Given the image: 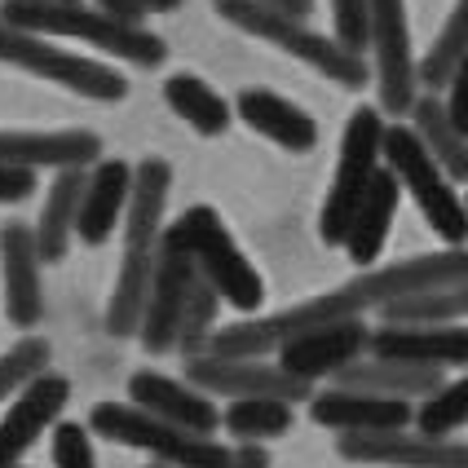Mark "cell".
Segmentation results:
<instances>
[{
  "label": "cell",
  "instance_id": "1",
  "mask_svg": "<svg viewBox=\"0 0 468 468\" xmlns=\"http://www.w3.org/2000/svg\"><path fill=\"white\" fill-rule=\"evenodd\" d=\"M468 279V252L464 248H446L433 257H411L385 265V270H367L363 279L336 287L327 296H314L301 301L283 314H270V318H248V323H230L208 340V354L217 358H261L270 349H283L292 336L323 327V323H340V318H358L371 305H393L402 296H416V292H433V287H451Z\"/></svg>",
  "mask_w": 468,
  "mask_h": 468
},
{
  "label": "cell",
  "instance_id": "2",
  "mask_svg": "<svg viewBox=\"0 0 468 468\" xmlns=\"http://www.w3.org/2000/svg\"><path fill=\"white\" fill-rule=\"evenodd\" d=\"M168 186L173 173L164 159H146L133 168V195L124 212V261H120V279L106 305V332L111 336H137L142 310L151 296V274L159 261V239H164V204H168Z\"/></svg>",
  "mask_w": 468,
  "mask_h": 468
},
{
  "label": "cell",
  "instance_id": "3",
  "mask_svg": "<svg viewBox=\"0 0 468 468\" xmlns=\"http://www.w3.org/2000/svg\"><path fill=\"white\" fill-rule=\"evenodd\" d=\"M0 23L31 31V36H67L84 40L93 49L115 53L133 67H159L168 58V45L146 27L120 23L102 9H84L80 0H0Z\"/></svg>",
  "mask_w": 468,
  "mask_h": 468
},
{
  "label": "cell",
  "instance_id": "4",
  "mask_svg": "<svg viewBox=\"0 0 468 468\" xmlns=\"http://www.w3.org/2000/svg\"><path fill=\"white\" fill-rule=\"evenodd\" d=\"M212 5H217V14H221L226 23H234L239 31H248V36H257V40L279 45L283 53H292V58H301L305 67H314L318 76L336 80L340 89H363L367 84L363 58L340 49L336 40L323 36V31H310L305 18H292V14L265 5V0H212Z\"/></svg>",
  "mask_w": 468,
  "mask_h": 468
},
{
  "label": "cell",
  "instance_id": "5",
  "mask_svg": "<svg viewBox=\"0 0 468 468\" xmlns=\"http://www.w3.org/2000/svg\"><path fill=\"white\" fill-rule=\"evenodd\" d=\"M89 429L102 433L106 442L146 451V455H155V464L168 468H226V460H230V451L221 442L195 438V433H186L168 420H155L133 402H98L89 416Z\"/></svg>",
  "mask_w": 468,
  "mask_h": 468
},
{
  "label": "cell",
  "instance_id": "6",
  "mask_svg": "<svg viewBox=\"0 0 468 468\" xmlns=\"http://www.w3.org/2000/svg\"><path fill=\"white\" fill-rule=\"evenodd\" d=\"M380 155H385V120H380V111L358 106V111L349 115V124H345L336 182L327 190V204H323V217H318L323 243H345V239H349L354 217L363 208L367 186L380 173Z\"/></svg>",
  "mask_w": 468,
  "mask_h": 468
},
{
  "label": "cell",
  "instance_id": "7",
  "mask_svg": "<svg viewBox=\"0 0 468 468\" xmlns=\"http://www.w3.org/2000/svg\"><path fill=\"white\" fill-rule=\"evenodd\" d=\"M385 159H389V173L398 177V186L411 190V199L424 212V221L442 234L446 243H468L464 199L455 195V186L442 173V164L424 151L416 129H402V124L385 129Z\"/></svg>",
  "mask_w": 468,
  "mask_h": 468
},
{
  "label": "cell",
  "instance_id": "8",
  "mask_svg": "<svg viewBox=\"0 0 468 468\" xmlns=\"http://www.w3.org/2000/svg\"><path fill=\"white\" fill-rule=\"evenodd\" d=\"M0 62L18 67V71H31L40 80H53L62 89H71L89 102H120L129 93V80L120 71H111L93 58H80V53H67L49 45L45 36H31V31H18V27L0 23Z\"/></svg>",
  "mask_w": 468,
  "mask_h": 468
},
{
  "label": "cell",
  "instance_id": "9",
  "mask_svg": "<svg viewBox=\"0 0 468 468\" xmlns=\"http://www.w3.org/2000/svg\"><path fill=\"white\" fill-rule=\"evenodd\" d=\"M177 221H182L186 243H190V252H195L199 274L221 292V301L234 305V310H243V314L261 310V301H265V283H261L257 265L239 252V243H234L230 230L221 226V217L199 204V208H186Z\"/></svg>",
  "mask_w": 468,
  "mask_h": 468
},
{
  "label": "cell",
  "instance_id": "10",
  "mask_svg": "<svg viewBox=\"0 0 468 468\" xmlns=\"http://www.w3.org/2000/svg\"><path fill=\"white\" fill-rule=\"evenodd\" d=\"M199 279V265H195V252L186 243L182 221L164 226V239H159V261L155 274H151V296H146V310H142V327L137 336L151 354H164L177 345V327H182L186 301H190V287Z\"/></svg>",
  "mask_w": 468,
  "mask_h": 468
},
{
  "label": "cell",
  "instance_id": "11",
  "mask_svg": "<svg viewBox=\"0 0 468 468\" xmlns=\"http://www.w3.org/2000/svg\"><path fill=\"white\" fill-rule=\"evenodd\" d=\"M186 385L199 393H221V398H279V402H310L314 389L296 380L283 367H270L261 358H217V354H195L186 358Z\"/></svg>",
  "mask_w": 468,
  "mask_h": 468
},
{
  "label": "cell",
  "instance_id": "12",
  "mask_svg": "<svg viewBox=\"0 0 468 468\" xmlns=\"http://www.w3.org/2000/svg\"><path fill=\"white\" fill-rule=\"evenodd\" d=\"M371 45H376L380 106L411 111L420 76L411 58V31H407V0H371Z\"/></svg>",
  "mask_w": 468,
  "mask_h": 468
},
{
  "label": "cell",
  "instance_id": "13",
  "mask_svg": "<svg viewBox=\"0 0 468 468\" xmlns=\"http://www.w3.org/2000/svg\"><path fill=\"white\" fill-rule=\"evenodd\" d=\"M336 451L349 464H389V468H468V446L385 429V433H340Z\"/></svg>",
  "mask_w": 468,
  "mask_h": 468
},
{
  "label": "cell",
  "instance_id": "14",
  "mask_svg": "<svg viewBox=\"0 0 468 468\" xmlns=\"http://www.w3.org/2000/svg\"><path fill=\"white\" fill-rule=\"evenodd\" d=\"M363 349H371V332H367L363 318H340V323H323L310 327L301 336H292L279 349V367L292 371L296 380H323V376H336L349 363L363 358Z\"/></svg>",
  "mask_w": 468,
  "mask_h": 468
},
{
  "label": "cell",
  "instance_id": "15",
  "mask_svg": "<svg viewBox=\"0 0 468 468\" xmlns=\"http://www.w3.org/2000/svg\"><path fill=\"white\" fill-rule=\"evenodd\" d=\"M0 274H5V318L14 327H36L45 314L40 287V243L23 221H9L0 230Z\"/></svg>",
  "mask_w": 468,
  "mask_h": 468
},
{
  "label": "cell",
  "instance_id": "16",
  "mask_svg": "<svg viewBox=\"0 0 468 468\" xmlns=\"http://www.w3.org/2000/svg\"><path fill=\"white\" fill-rule=\"evenodd\" d=\"M67 398H71V385H67L62 376H49V371H45L40 380H31V385L9 402V411L0 420V468L18 464L27 451L40 442V433L58 424Z\"/></svg>",
  "mask_w": 468,
  "mask_h": 468
},
{
  "label": "cell",
  "instance_id": "17",
  "mask_svg": "<svg viewBox=\"0 0 468 468\" xmlns=\"http://www.w3.org/2000/svg\"><path fill=\"white\" fill-rule=\"evenodd\" d=\"M376 358H398L416 367H468V327L464 323H385L371 332Z\"/></svg>",
  "mask_w": 468,
  "mask_h": 468
},
{
  "label": "cell",
  "instance_id": "18",
  "mask_svg": "<svg viewBox=\"0 0 468 468\" xmlns=\"http://www.w3.org/2000/svg\"><path fill=\"white\" fill-rule=\"evenodd\" d=\"M129 398L133 407L151 411L155 420H168L195 438H212L221 429V411L212 407L208 393H199L195 385H182V380H168L159 371H137L129 380Z\"/></svg>",
  "mask_w": 468,
  "mask_h": 468
},
{
  "label": "cell",
  "instance_id": "19",
  "mask_svg": "<svg viewBox=\"0 0 468 468\" xmlns=\"http://www.w3.org/2000/svg\"><path fill=\"white\" fill-rule=\"evenodd\" d=\"M102 159V137L84 129L62 133H0V164L5 168H89Z\"/></svg>",
  "mask_w": 468,
  "mask_h": 468
},
{
  "label": "cell",
  "instance_id": "20",
  "mask_svg": "<svg viewBox=\"0 0 468 468\" xmlns=\"http://www.w3.org/2000/svg\"><path fill=\"white\" fill-rule=\"evenodd\" d=\"M310 416L314 424L340 433H385V429H407L416 420L402 398H376L354 389H327L310 398Z\"/></svg>",
  "mask_w": 468,
  "mask_h": 468
},
{
  "label": "cell",
  "instance_id": "21",
  "mask_svg": "<svg viewBox=\"0 0 468 468\" xmlns=\"http://www.w3.org/2000/svg\"><path fill=\"white\" fill-rule=\"evenodd\" d=\"M129 195H133V168L124 159H98V168L89 173L84 186V199H80V217H76V234L80 243L98 248L115 234V221L129 212Z\"/></svg>",
  "mask_w": 468,
  "mask_h": 468
},
{
  "label": "cell",
  "instance_id": "22",
  "mask_svg": "<svg viewBox=\"0 0 468 468\" xmlns=\"http://www.w3.org/2000/svg\"><path fill=\"white\" fill-rule=\"evenodd\" d=\"M336 389L354 393H376V398H433L442 389V371L438 367H416V363H398V358H358L345 371L332 376Z\"/></svg>",
  "mask_w": 468,
  "mask_h": 468
},
{
  "label": "cell",
  "instance_id": "23",
  "mask_svg": "<svg viewBox=\"0 0 468 468\" xmlns=\"http://www.w3.org/2000/svg\"><path fill=\"white\" fill-rule=\"evenodd\" d=\"M239 115H243L248 129H257L261 137H270V142L283 146V151L305 155V151L318 146V124H314L301 106H292L287 98L270 93V89H243V93H239Z\"/></svg>",
  "mask_w": 468,
  "mask_h": 468
},
{
  "label": "cell",
  "instance_id": "24",
  "mask_svg": "<svg viewBox=\"0 0 468 468\" xmlns=\"http://www.w3.org/2000/svg\"><path fill=\"white\" fill-rule=\"evenodd\" d=\"M84 186H89V173H84V168H62V173L53 177L49 195H45V208H40V221H36L40 261H62L67 257L71 234H76V217H80Z\"/></svg>",
  "mask_w": 468,
  "mask_h": 468
},
{
  "label": "cell",
  "instance_id": "25",
  "mask_svg": "<svg viewBox=\"0 0 468 468\" xmlns=\"http://www.w3.org/2000/svg\"><path fill=\"white\" fill-rule=\"evenodd\" d=\"M393 212H398V177H393L389 168H380L371 177V186H367L363 208L354 217V230L345 239V252H349L354 265H371V261L380 257V248L389 239Z\"/></svg>",
  "mask_w": 468,
  "mask_h": 468
},
{
  "label": "cell",
  "instance_id": "26",
  "mask_svg": "<svg viewBox=\"0 0 468 468\" xmlns=\"http://www.w3.org/2000/svg\"><path fill=\"white\" fill-rule=\"evenodd\" d=\"M411 129H416V137L424 142V151L442 164L446 177H460V182H468V137L455 124H451V115H446V102L442 98H416V106H411Z\"/></svg>",
  "mask_w": 468,
  "mask_h": 468
},
{
  "label": "cell",
  "instance_id": "27",
  "mask_svg": "<svg viewBox=\"0 0 468 468\" xmlns=\"http://www.w3.org/2000/svg\"><path fill=\"white\" fill-rule=\"evenodd\" d=\"M164 98H168L177 120H186L190 129L204 133V137H221L226 124H230V106L221 102V93L212 84H204L199 76H186V71L182 76H168Z\"/></svg>",
  "mask_w": 468,
  "mask_h": 468
},
{
  "label": "cell",
  "instance_id": "28",
  "mask_svg": "<svg viewBox=\"0 0 468 468\" xmlns=\"http://www.w3.org/2000/svg\"><path fill=\"white\" fill-rule=\"evenodd\" d=\"M221 424L239 442H270V438H283L292 429V402H279V398H239V402L226 407Z\"/></svg>",
  "mask_w": 468,
  "mask_h": 468
},
{
  "label": "cell",
  "instance_id": "29",
  "mask_svg": "<svg viewBox=\"0 0 468 468\" xmlns=\"http://www.w3.org/2000/svg\"><path fill=\"white\" fill-rule=\"evenodd\" d=\"M389 323H424V327H438V323H460L468 318V279L451 287H433V292H416V296H402L385 305Z\"/></svg>",
  "mask_w": 468,
  "mask_h": 468
},
{
  "label": "cell",
  "instance_id": "30",
  "mask_svg": "<svg viewBox=\"0 0 468 468\" xmlns=\"http://www.w3.org/2000/svg\"><path fill=\"white\" fill-rule=\"evenodd\" d=\"M468 53V0H460L455 9H451V18L446 27L438 31V40H433V49L424 53V62L416 67V76L429 84V89H442L451 71L460 67V58Z\"/></svg>",
  "mask_w": 468,
  "mask_h": 468
},
{
  "label": "cell",
  "instance_id": "31",
  "mask_svg": "<svg viewBox=\"0 0 468 468\" xmlns=\"http://www.w3.org/2000/svg\"><path fill=\"white\" fill-rule=\"evenodd\" d=\"M217 314H221V292L199 274L195 287H190V301H186V314H182V327H177V349L186 358L204 354L208 340L217 336Z\"/></svg>",
  "mask_w": 468,
  "mask_h": 468
},
{
  "label": "cell",
  "instance_id": "32",
  "mask_svg": "<svg viewBox=\"0 0 468 468\" xmlns=\"http://www.w3.org/2000/svg\"><path fill=\"white\" fill-rule=\"evenodd\" d=\"M49 371V340L27 336L18 345H9L0 354V402H9L14 393H23L31 380H40Z\"/></svg>",
  "mask_w": 468,
  "mask_h": 468
},
{
  "label": "cell",
  "instance_id": "33",
  "mask_svg": "<svg viewBox=\"0 0 468 468\" xmlns=\"http://www.w3.org/2000/svg\"><path fill=\"white\" fill-rule=\"evenodd\" d=\"M416 424H420V433H429V438H446L460 424H468V376L442 385L433 398H424Z\"/></svg>",
  "mask_w": 468,
  "mask_h": 468
},
{
  "label": "cell",
  "instance_id": "34",
  "mask_svg": "<svg viewBox=\"0 0 468 468\" xmlns=\"http://www.w3.org/2000/svg\"><path fill=\"white\" fill-rule=\"evenodd\" d=\"M332 23H336L332 40L363 58V45H371V0H332Z\"/></svg>",
  "mask_w": 468,
  "mask_h": 468
},
{
  "label": "cell",
  "instance_id": "35",
  "mask_svg": "<svg viewBox=\"0 0 468 468\" xmlns=\"http://www.w3.org/2000/svg\"><path fill=\"white\" fill-rule=\"evenodd\" d=\"M53 464L58 468H98L89 429H80V424H53Z\"/></svg>",
  "mask_w": 468,
  "mask_h": 468
},
{
  "label": "cell",
  "instance_id": "36",
  "mask_svg": "<svg viewBox=\"0 0 468 468\" xmlns=\"http://www.w3.org/2000/svg\"><path fill=\"white\" fill-rule=\"evenodd\" d=\"M446 115L468 137V53L460 58V67L451 71V80H446Z\"/></svg>",
  "mask_w": 468,
  "mask_h": 468
},
{
  "label": "cell",
  "instance_id": "37",
  "mask_svg": "<svg viewBox=\"0 0 468 468\" xmlns=\"http://www.w3.org/2000/svg\"><path fill=\"white\" fill-rule=\"evenodd\" d=\"M31 190H36V177L27 168H5L0 164V204H18Z\"/></svg>",
  "mask_w": 468,
  "mask_h": 468
},
{
  "label": "cell",
  "instance_id": "38",
  "mask_svg": "<svg viewBox=\"0 0 468 468\" xmlns=\"http://www.w3.org/2000/svg\"><path fill=\"white\" fill-rule=\"evenodd\" d=\"M98 9L111 14V18H120V23H133V27H142V18H146V9H142L137 0H98Z\"/></svg>",
  "mask_w": 468,
  "mask_h": 468
},
{
  "label": "cell",
  "instance_id": "39",
  "mask_svg": "<svg viewBox=\"0 0 468 468\" xmlns=\"http://www.w3.org/2000/svg\"><path fill=\"white\" fill-rule=\"evenodd\" d=\"M226 468H270V455L261 451V442H243L239 451H230Z\"/></svg>",
  "mask_w": 468,
  "mask_h": 468
},
{
  "label": "cell",
  "instance_id": "40",
  "mask_svg": "<svg viewBox=\"0 0 468 468\" xmlns=\"http://www.w3.org/2000/svg\"><path fill=\"white\" fill-rule=\"evenodd\" d=\"M265 5L283 9V14H292V18H305V14L314 9V0H265Z\"/></svg>",
  "mask_w": 468,
  "mask_h": 468
},
{
  "label": "cell",
  "instance_id": "41",
  "mask_svg": "<svg viewBox=\"0 0 468 468\" xmlns=\"http://www.w3.org/2000/svg\"><path fill=\"white\" fill-rule=\"evenodd\" d=\"M137 5H142L146 14H173V9H177L182 0H137Z\"/></svg>",
  "mask_w": 468,
  "mask_h": 468
},
{
  "label": "cell",
  "instance_id": "42",
  "mask_svg": "<svg viewBox=\"0 0 468 468\" xmlns=\"http://www.w3.org/2000/svg\"><path fill=\"white\" fill-rule=\"evenodd\" d=\"M5 468H27V464H5Z\"/></svg>",
  "mask_w": 468,
  "mask_h": 468
},
{
  "label": "cell",
  "instance_id": "43",
  "mask_svg": "<svg viewBox=\"0 0 468 468\" xmlns=\"http://www.w3.org/2000/svg\"><path fill=\"white\" fill-rule=\"evenodd\" d=\"M146 468H168V464H146Z\"/></svg>",
  "mask_w": 468,
  "mask_h": 468
},
{
  "label": "cell",
  "instance_id": "44",
  "mask_svg": "<svg viewBox=\"0 0 468 468\" xmlns=\"http://www.w3.org/2000/svg\"><path fill=\"white\" fill-rule=\"evenodd\" d=\"M464 208H468V199H464Z\"/></svg>",
  "mask_w": 468,
  "mask_h": 468
}]
</instances>
